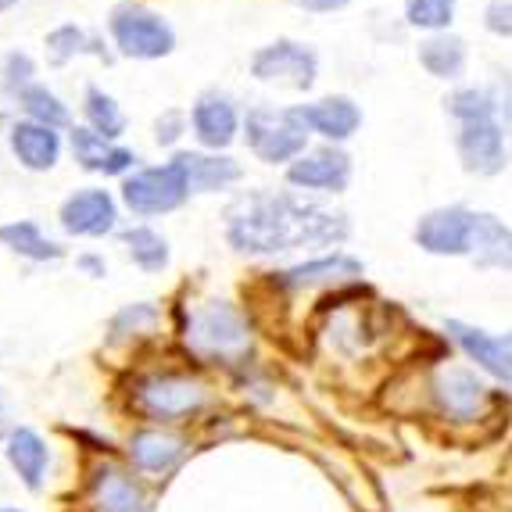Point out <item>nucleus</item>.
<instances>
[{
  "mask_svg": "<svg viewBox=\"0 0 512 512\" xmlns=\"http://www.w3.org/2000/svg\"><path fill=\"white\" fill-rule=\"evenodd\" d=\"M47 459H51V452H47V444H43V437L33 427H15L8 434V462L29 491H40L43 487Z\"/></svg>",
  "mask_w": 512,
  "mask_h": 512,
  "instance_id": "nucleus-21",
  "label": "nucleus"
},
{
  "mask_svg": "<svg viewBox=\"0 0 512 512\" xmlns=\"http://www.w3.org/2000/svg\"><path fill=\"white\" fill-rule=\"evenodd\" d=\"M187 348L208 366L240 369L255 351V330L248 312L233 301H205L187 316Z\"/></svg>",
  "mask_w": 512,
  "mask_h": 512,
  "instance_id": "nucleus-3",
  "label": "nucleus"
},
{
  "mask_svg": "<svg viewBox=\"0 0 512 512\" xmlns=\"http://www.w3.org/2000/svg\"><path fill=\"white\" fill-rule=\"evenodd\" d=\"M248 144L265 165H291L308 147V126L298 108L248 111Z\"/></svg>",
  "mask_w": 512,
  "mask_h": 512,
  "instance_id": "nucleus-6",
  "label": "nucleus"
},
{
  "mask_svg": "<svg viewBox=\"0 0 512 512\" xmlns=\"http://www.w3.org/2000/svg\"><path fill=\"white\" fill-rule=\"evenodd\" d=\"M0 244L11 248L15 255L29 258V262H58L65 255L61 244H54L51 237H43L40 226L29 219L22 222H8V226H0Z\"/></svg>",
  "mask_w": 512,
  "mask_h": 512,
  "instance_id": "nucleus-24",
  "label": "nucleus"
},
{
  "mask_svg": "<svg viewBox=\"0 0 512 512\" xmlns=\"http://www.w3.org/2000/svg\"><path fill=\"white\" fill-rule=\"evenodd\" d=\"M298 115L305 119L308 129H316L319 137L333 140V144L348 140L362 122V111L348 97H326V101L305 104V108H298Z\"/></svg>",
  "mask_w": 512,
  "mask_h": 512,
  "instance_id": "nucleus-20",
  "label": "nucleus"
},
{
  "mask_svg": "<svg viewBox=\"0 0 512 512\" xmlns=\"http://www.w3.org/2000/svg\"><path fill=\"white\" fill-rule=\"evenodd\" d=\"M86 119H90V129L104 140L122 137V129H126L122 108L115 104V97L104 94L101 86H86Z\"/></svg>",
  "mask_w": 512,
  "mask_h": 512,
  "instance_id": "nucleus-28",
  "label": "nucleus"
},
{
  "mask_svg": "<svg viewBox=\"0 0 512 512\" xmlns=\"http://www.w3.org/2000/svg\"><path fill=\"white\" fill-rule=\"evenodd\" d=\"M351 237V222L344 212H333L316 201L280 190H251L233 201L226 215V240L230 248L251 258L291 255L305 248L337 251Z\"/></svg>",
  "mask_w": 512,
  "mask_h": 512,
  "instance_id": "nucleus-1",
  "label": "nucleus"
},
{
  "mask_svg": "<svg viewBox=\"0 0 512 512\" xmlns=\"http://www.w3.org/2000/svg\"><path fill=\"white\" fill-rule=\"evenodd\" d=\"M108 29L115 47L126 58L154 61L172 54V47H176V33H172L169 22L162 15H154L151 8H144V4H133V0H126V4L111 11Z\"/></svg>",
  "mask_w": 512,
  "mask_h": 512,
  "instance_id": "nucleus-7",
  "label": "nucleus"
},
{
  "mask_svg": "<svg viewBox=\"0 0 512 512\" xmlns=\"http://www.w3.org/2000/svg\"><path fill=\"white\" fill-rule=\"evenodd\" d=\"M316 69H319L316 54L294 40H276L251 58L255 79H262V83L294 86V90H308V86L316 83Z\"/></svg>",
  "mask_w": 512,
  "mask_h": 512,
  "instance_id": "nucleus-11",
  "label": "nucleus"
},
{
  "mask_svg": "<svg viewBox=\"0 0 512 512\" xmlns=\"http://www.w3.org/2000/svg\"><path fill=\"white\" fill-rule=\"evenodd\" d=\"M470 262L480 273H512V226L495 212H477Z\"/></svg>",
  "mask_w": 512,
  "mask_h": 512,
  "instance_id": "nucleus-15",
  "label": "nucleus"
},
{
  "mask_svg": "<svg viewBox=\"0 0 512 512\" xmlns=\"http://www.w3.org/2000/svg\"><path fill=\"white\" fill-rule=\"evenodd\" d=\"M11 151L26 169L33 172H47L58 165L61 154V137L54 133L51 126H40V122L26 119L11 126Z\"/></svg>",
  "mask_w": 512,
  "mask_h": 512,
  "instance_id": "nucleus-18",
  "label": "nucleus"
},
{
  "mask_svg": "<svg viewBox=\"0 0 512 512\" xmlns=\"http://www.w3.org/2000/svg\"><path fill=\"white\" fill-rule=\"evenodd\" d=\"M33 79V61H29V54H8V61H4V90H11V94H22L26 86Z\"/></svg>",
  "mask_w": 512,
  "mask_h": 512,
  "instance_id": "nucleus-32",
  "label": "nucleus"
},
{
  "mask_svg": "<svg viewBox=\"0 0 512 512\" xmlns=\"http://www.w3.org/2000/svg\"><path fill=\"white\" fill-rule=\"evenodd\" d=\"M76 265H79V269H86L94 280H97V276H104V258H97V255H79Z\"/></svg>",
  "mask_w": 512,
  "mask_h": 512,
  "instance_id": "nucleus-35",
  "label": "nucleus"
},
{
  "mask_svg": "<svg viewBox=\"0 0 512 512\" xmlns=\"http://www.w3.org/2000/svg\"><path fill=\"white\" fill-rule=\"evenodd\" d=\"M455 147H459L462 169L473 176H498L505 169V133L498 119L462 122Z\"/></svg>",
  "mask_w": 512,
  "mask_h": 512,
  "instance_id": "nucleus-13",
  "label": "nucleus"
},
{
  "mask_svg": "<svg viewBox=\"0 0 512 512\" xmlns=\"http://www.w3.org/2000/svg\"><path fill=\"white\" fill-rule=\"evenodd\" d=\"M18 104L26 108V115L33 122H40V126H51V129H61V126H69V108L58 101V97L47 90V86H40V83H33V86H26L22 94H18Z\"/></svg>",
  "mask_w": 512,
  "mask_h": 512,
  "instance_id": "nucleus-29",
  "label": "nucleus"
},
{
  "mask_svg": "<svg viewBox=\"0 0 512 512\" xmlns=\"http://www.w3.org/2000/svg\"><path fill=\"white\" fill-rule=\"evenodd\" d=\"M294 4H301V8H308V11H337V8H344L348 0H294Z\"/></svg>",
  "mask_w": 512,
  "mask_h": 512,
  "instance_id": "nucleus-36",
  "label": "nucleus"
},
{
  "mask_svg": "<svg viewBox=\"0 0 512 512\" xmlns=\"http://www.w3.org/2000/svg\"><path fill=\"white\" fill-rule=\"evenodd\" d=\"M180 165L187 169V180L194 194H212V190H226L230 183L240 180V165L233 158H219V154H176Z\"/></svg>",
  "mask_w": 512,
  "mask_h": 512,
  "instance_id": "nucleus-23",
  "label": "nucleus"
},
{
  "mask_svg": "<svg viewBox=\"0 0 512 512\" xmlns=\"http://www.w3.org/2000/svg\"><path fill=\"white\" fill-rule=\"evenodd\" d=\"M122 240H126L129 258H133L144 273H162L165 265H169V240L158 230H151V226H133V230L122 233Z\"/></svg>",
  "mask_w": 512,
  "mask_h": 512,
  "instance_id": "nucleus-26",
  "label": "nucleus"
},
{
  "mask_svg": "<svg viewBox=\"0 0 512 512\" xmlns=\"http://www.w3.org/2000/svg\"><path fill=\"white\" fill-rule=\"evenodd\" d=\"M18 0H0V11H8V8H15Z\"/></svg>",
  "mask_w": 512,
  "mask_h": 512,
  "instance_id": "nucleus-37",
  "label": "nucleus"
},
{
  "mask_svg": "<svg viewBox=\"0 0 512 512\" xmlns=\"http://www.w3.org/2000/svg\"><path fill=\"white\" fill-rule=\"evenodd\" d=\"M448 111H452L459 122H477V119H498L495 97L491 90H477V86H466V90H455L448 97Z\"/></svg>",
  "mask_w": 512,
  "mask_h": 512,
  "instance_id": "nucleus-30",
  "label": "nucleus"
},
{
  "mask_svg": "<svg viewBox=\"0 0 512 512\" xmlns=\"http://www.w3.org/2000/svg\"><path fill=\"white\" fill-rule=\"evenodd\" d=\"M441 344L452 355H459L462 362H470L477 373H484L487 380L502 391L512 394V351L505 341V330H487V326L473 323V319L448 316L441 319Z\"/></svg>",
  "mask_w": 512,
  "mask_h": 512,
  "instance_id": "nucleus-4",
  "label": "nucleus"
},
{
  "mask_svg": "<svg viewBox=\"0 0 512 512\" xmlns=\"http://www.w3.org/2000/svg\"><path fill=\"white\" fill-rule=\"evenodd\" d=\"M505 341H509V351H512V330H505Z\"/></svg>",
  "mask_w": 512,
  "mask_h": 512,
  "instance_id": "nucleus-38",
  "label": "nucleus"
},
{
  "mask_svg": "<svg viewBox=\"0 0 512 512\" xmlns=\"http://www.w3.org/2000/svg\"><path fill=\"white\" fill-rule=\"evenodd\" d=\"M183 126H187V119H183L180 111H165L162 119H158V144H176L183 137Z\"/></svg>",
  "mask_w": 512,
  "mask_h": 512,
  "instance_id": "nucleus-34",
  "label": "nucleus"
},
{
  "mask_svg": "<svg viewBox=\"0 0 512 512\" xmlns=\"http://www.w3.org/2000/svg\"><path fill=\"white\" fill-rule=\"evenodd\" d=\"M190 122H194L197 140L212 147V151H222V147H230L237 140V108H233V101L226 94L208 90V94L197 97Z\"/></svg>",
  "mask_w": 512,
  "mask_h": 512,
  "instance_id": "nucleus-16",
  "label": "nucleus"
},
{
  "mask_svg": "<svg viewBox=\"0 0 512 512\" xmlns=\"http://www.w3.org/2000/svg\"><path fill=\"white\" fill-rule=\"evenodd\" d=\"M61 230L72 237H108L119 222V208L111 201L108 190H76L61 205Z\"/></svg>",
  "mask_w": 512,
  "mask_h": 512,
  "instance_id": "nucleus-14",
  "label": "nucleus"
},
{
  "mask_svg": "<svg viewBox=\"0 0 512 512\" xmlns=\"http://www.w3.org/2000/svg\"><path fill=\"white\" fill-rule=\"evenodd\" d=\"M484 26L495 36H512V0H491L484 11Z\"/></svg>",
  "mask_w": 512,
  "mask_h": 512,
  "instance_id": "nucleus-33",
  "label": "nucleus"
},
{
  "mask_svg": "<svg viewBox=\"0 0 512 512\" xmlns=\"http://www.w3.org/2000/svg\"><path fill=\"white\" fill-rule=\"evenodd\" d=\"M419 416L452 437L480 434L495 427L502 409H509V391L495 387L484 373L444 351L416 369Z\"/></svg>",
  "mask_w": 512,
  "mask_h": 512,
  "instance_id": "nucleus-2",
  "label": "nucleus"
},
{
  "mask_svg": "<svg viewBox=\"0 0 512 512\" xmlns=\"http://www.w3.org/2000/svg\"><path fill=\"white\" fill-rule=\"evenodd\" d=\"M76 54H97V58L108 61L104 43L97 40V36L86 33V29L58 26L54 33H47V58H51V65H65V61L76 58Z\"/></svg>",
  "mask_w": 512,
  "mask_h": 512,
  "instance_id": "nucleus-27",
  "label": "nucleus"
},
{
  "mask_svg": "<svg viewBox=\"0 0 512 512\" xmlns=\"http://www.w3.org/2000/svg\"><path fill=\"white\" fill-rule=\"evenodd\" d=\"M287 183L316 194H344L351 183V158L337 147L305 151L298 162L287 165Z\"/></svg>",
  "mask_w": 512,
  "mask_h": 512,
  "instance_id": "nucleus-12",
  "label": "nucleus"
},
{
  "mask_svg": "<svg viewBox=\"0 0 512 512\" xmlns=\"http://www.w3.org/2000/svg\"><path fill=\"white\" fill-rule=\"evenodd\" d=\"M473 233H477V212L466 205L430 208L412 226L416 248L430 258H470Z\"/></svg>",
  "mask_w": 512,
  "mask_h": 512,
  "instance_id": "nucleus-8",
  "label": "nucleus"
},
{
  "mask_svg": "<svg viewBox=\"0 0 512 512\" xmlns=\"http://www.w3.org/2000/svg\"><path fill=\"white\" fill-rule=\"evenodd\" d=\"M72 151H76V162L90 172H104V176H122L126 169H133L137 154L126 151V147H115L111 140L97 137L94 129L76 126L72 129Z\"/></svg>",
  "mask_w": 512,
  "mask_h": 512,
  "instance_id": "nucleus-19",
  "label": "nucleus"
},
{
  "mask_svg": "<svg viewBox=\"0 0 512 512\" xmlns=\"http://www.w3.org/2000/svg\"><path fill=\"white\" fill-rule=\"evenodd\" d=\"M405 15H409V26L441 33L455 15V0H405Z\"/></svg>",
  "mask_w": 512,
  "mask_h": 512,
  "instance_id": "nucleus-31",
  "label": "nucleus"
},
{
  "mask_svg": "<svg viewBox=\"0 0 512 512\" xmlns=\"http://www.w3.org/2000/svg\"><path fill=\"white\" fill-rule=\"evenodd\" d=\"M362 276H366V262L355 258L351 251H323V255H312L298 265H287L280 273H273V283L280 291H348V287H359Z\"/></svg>",
  "mask_w": 512,
  "mask_h": 512,
  "instance_id": "nucleus-9",
  "label": "nucleus"
},
{
  "mask_svg": "<svg viewBox=\"0 0 512 512\" xmlns=\"http://www.w3.org/2000/svg\"><path fill=\"white\" fill-rule=\"evenodd\" d=\"M0 512H18V509H0Z\"/></svg>",
  "mask_w": 512,
  "mask_h": 512,
  "instance_id": "nucleus-40",
  "label": "nucleus"
},
{
  "mask_svg": "<svg viewBox=\"0 0 512 512\" xmlns=\"http://www.w3.org/2000/svg\"><path fill=\"white\" fill-rule=\"evenodd\" d=\"M509 502H512V470H509Z\"/></svg>",
  "mask_w": 512,
  "mask_h": 512,
  "instance_id": "nucleus-39",
  "label": "nucleus"
},
{
  "mask_svg": "<svg viewBox=\"0 0 512 512\" xmlns=\"http://www.w3.org/2000/svg\"><path fill=\"white\" fill-rule=\"evenodd\" d=\"M194 194L187 180V169L180 165V158H172L165 165H154V169L133 172L126 183H122V201H126L129 212L137 215H165L176 212V208Z\"/></svg>",
  "mask_w": 512,
  "mask_h": 512,
  "instance_id": "nucleus-10",
  "label": "nucleus"
},
{
  "mask_svg": "<svg viewBox=\"0 0 512 512\" xmlns=\"http://www.w3.org/2000/svg\"><path fill=\"white\" fill-rule=\"evenodd\" d=\"M419 61L423 69L437 79H459L466 69V43L452 33H437L419 43Z\"/></svg>",
  "mask_w": 512,
  "mask_h": 512,
  "instance_id": "nucleus-25",
  "label": "nucleus"
},
{
  "mask_svg": "<svg viewBox=\"0 0 512 512\" xmlns=\"http://www.w3.org/2000/svg\"><path fill=\"white\" fill-rule=\"evenodd\" d=\"M94 502L101 512H147L144 487L122 470H101L94 480Z\"/></svg>",
  "mask_w": 512,
  "mask_h": 512,
  "instance_id": "nucleus-22",
  "label": "nucleus"
},
{
  "mask_svg": "<svg viewBox=\"0 0 512 512\" xmlns=\"http://www.w3.org/2000/svg\"><path fill=\"white\" fill-rule=\"evenodd\" d=\"M212 394L208 387L190 373H154L140 380L137 387V405L144 416L158 419V423H183L194 419L208 409Z\"/></svg>",
  "mask_w": 512,
  "mask_h": 512,
  "instance_id": "nucleus-5",
  "label": "nucleus"
},
{
  "mask_svg": "<svg viewBox=\"0 0 512 512\" xmlns=\"http://www.w3.org/2000/svg\"><path fill=\"white\" fill-rule=\"evenodd\" d=\"M187 455V437L172 434V430H137L129 437V459L137 462V470L144 473H169L180 466Z\"/></svg>",
  "mask_w": 512,
  "mask_h": 512,
  "instance_id": "nucleus-17",
  "label": "nucleus"
}]
</instances>
